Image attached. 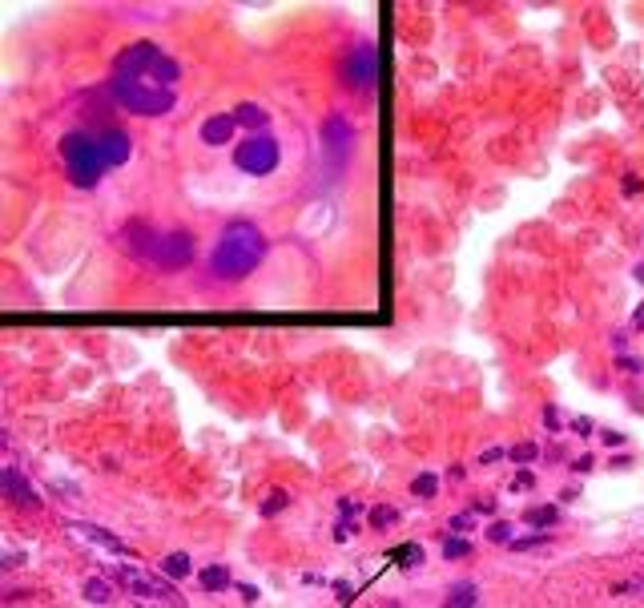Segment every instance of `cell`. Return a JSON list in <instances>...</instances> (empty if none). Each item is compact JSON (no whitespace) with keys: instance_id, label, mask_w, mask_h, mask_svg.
I'll list each match as a JSON object with an SVG mask.
<instances>
[{"instance_id":"6da1fadb","label":"cell","mask_w":644,"mask_h":608,"mask_svg":"<svg viewBox=\"0 0 644 608\" xmlns=\"http://www.w3.org/2000/svg\"><path fill=\"white\" fill-rule=\"evenodd\" d=\"M266 234L254 226V222H230L226 230H222V238H217L214 254H210V270H214V278H222V282H238V278H246V274L254 270L262 258H266Z\"/></svg>"},{"instance_id":"7a4b0ae2","label":"cell","mask_w":644,"mask_h":608,"mask_svg":"<svg viewBox=\"0 0 644 608\" xmlns=\"http://www.w3.org/2000/svg\"><path fill=\"white\" fill-rule=\"evenodd\" d=\"M121 242L129 254H137L141 262L161 266V270H185L193 262V254H198L193 234H185V230H157V226H145V222H133L121 234Z\"/></svg>"},{"instance_id":"3957f363","label":"cell","mask_w":644,"mask_h":608,"mask_svg":"<svg viewBox=\"0 0 644 608\" xmlns=\"http://www.w3.org/2000/svg\"><path fill=\"white\" fill-rule=\"evenodd\" d=\"M113 73L117 77H137V81H150L157 89H174L182 81V65L174 61L169 53H161V45L154 40H133L125 45L113 61Z\"/></svg>"},{"instance_id":"277c9868","label":"cell","mask_w":644,"mask_h":608,"mask_svg":"<svg viewBox=\"0 0 644 608\" xmlns=\"http://www.w3.org/2000/svg\"><path fill=\"white\" fill-rule=\"evenodd\" d=\"M61 157H64L69 185H77V189H93V185H101V178L109 174V161H105V153H101V137H97V133H85V129H69V133H64Z\"/></svg>"},{"instance_id":"5b68a950","label":"cell","mask_w":644,"mask_h":608,"mask_svg":"<svg viewBox=\"0 0 644 608\" xmlns=\"http://www.w3.org/2000/svg\"><path fill=\"white\" fill-rule=\"evenodd\" d=\"M109 97L129 109V113H137V117H165L174 105H178V93L174 89H157L150 81H137V77H109Z\"/></svg>"},{"instance_id":"8992f818","label":"cell","mask_w":644,"mask_h":608,"mask_svg":"<svg viewBox=\"0 0 644 608\" xmlns=\"http://www.w3.org/2000/svg\"><path fill=\"white\" fill-rule=\"evenodd\" d=\"M282 161V145L270 133H250L242 145H234V165L246 178H270Z\"/></svg>"},{"instance_id":"52a82bcc","label":"cell","mask_w":644,"mask_h":608,"mask_svg":"<svg viewBox=\"0 0 644 608\" xmlns=\"http://www.w3.org/2000/svg\"><path fill=\"white\" fill-rule=\"evenodd\" d=\"M338 73H342V85H346V89H359V93L374 89V77H379V57H374V45H367V40L350 45V49H346V57H342V65H338Z\"/></svg>"},{"instance_id":"ba28073f","label":"cell","mask_w":644,"mask_h":608,"mask_svg":"<svg viewBox=\"0 0 644 608\" xmlns=\"http://www.w3.org/2000/svg\"><path fill=\"white\" fill-rule=\"evenodd\" d=\"M113 572H117V576L129 584V592H133V596H141V600H157V605H182V592H178L174 584H165L161 576L150 580V576H141L137 568H129V564L113 568Z\"/></svg>"},{"instance_id":"9c48e42d","label":"cell","mask_w":644,"mask_h":608,"mask_svg":"<svg viewBox=\"0 0 644 608\" xmlns=\"http://www.w3.org/2000/svg\"><path fill=\"white\" fill-rule=\"evenodd\" d=\"M318 137H322V150L331 153L335 165L342 169L346 157H350V150H355V125L346 121L342 113H331V117L322 121V129H318Z\"/></svg>"},{"instance_id":"30bf717a","label":"cell","mask_w":644,"mask_h":608,"mask_svg":"<svg viewBox=\"0 0 644 608\" xmlns=\"http://www.w3.org/2000/svg\"><path fill=\"white\" fill-rule=\"evenodd\" d=\"M0 487H4V495H8L21 512H40V504H45V500H40V491L25 480V471H21V467H4V471H0Z\"/></svg>"},{"instance_id":"8fae6325","label":"cell","mask_w":644,"mask_h":608,"mask_svg":"<svg viewBox=\"0 0 644 608\" xmlns=\"http://www.w3.org/2000/svg\"><path fill=\"white\" fill-rule=\"evenodd\" d=\"M234 129H238V117L234 113H214V117H206L202 121V141L206 145H230V137H234Z\"/></svg>"},{"instance_id":"7c38bea8","label":"cell","mask_w":644,"mask_h":608,"mask_svg":"<svg viewBox=\"0 0 644 608\" xmlns=\"http://www.w3.org/2000/svg\"><path fill=\"white\" fill-rule=\"evenodd\" d=\"M73 532H81L85 540H93V544L109 548V552H117V556H133V548L125 544V540H117L113 532H105V528H97V524H69Z\"/></svg>"},{"instance_id":"4fadbf2b","label":"cell","mask_w":644,"mask_h":608,"mask_svg":"<svg viewBox=\"0 0 644 608\" xmlns=\"http://www.w3.org/2000/svg\"><path fill=\"white\" fill-rule=\"evenodd\" d=\"M234 117H238V125H246L250 133H266V125H270V113H266L258 101H242V105L234 109Z\"/></svg>"},{"instance_id":"5bb4252c","label":"cell","mask_w":644,"mask_h":608,"mask_svg":"<svg viewBox=\"0 0 644 608\" xmlns=\"http://www.w3.org/2000/svg\"><path fill=\"white\" fill-rule=\"evenodd\" d=\"M198 584L206 588V592H222V588H230L234 576H230V568L226 564H206L202 572H198Z\"/></svg>"},{"instance_id":"9a60e30c","label":"cell","mask_w":644,"mask_h":608,"mask_svg":"<svg viewBox=\"0 0 644 608\" xmlns=\"http://www.w3.org/2000/svg\"><path fill=\"white\" fill-rule=\"evenodd\" d=\"M471 605H479V588H475V580H460V584L447 588V608H471Z\"/></svg>"},{"instance_id":"2e32d148","label":"cell","mask_w":644,"mask_h":608,"mask_svg":"<svg viewBox=\"0 0 644 608\" xmlns=\"http://www.w3.org/2000/svg\"><path fill=\"white\" fill-rule=\"evenodd\" d=\"M157 572L169 576V580H182V576L193 572V560H189L185 552H169V556H161V568H157Z\"/></svg>"},{"instance_id":"e0dca14e","label":"cell","mask_w":644,"mask_h":608,"mask_svg":"<svg viewBox=\"0 0 644 608\" xmlns=\"http://www.w3.org/2000/svg\"><path fill=\"white\" fill-rule=\"evenodd\" d=\"M391 564H399L403 572L419 568V564H423V548H419V544H399V548H391Z\"/></svg>"},{"instance_id":"ac0fdd59","label":"cell","mask_w":644,"mask_h":608,"mask_svg":"<svg viewBox=\"0 0 644 608\" xmlns=\"http://www.w3.org/2000/svg\"><path fill=\"white\" fill-rule=\"evenodd\" d=\"M556 519H560V508H552V504H536V508L523 512V524H527V528H552Z\"/></svg>"},{"instance_id":"d6986e66","label":"cell","mask_w":644,"mask_h":608,"mask_svg":"<svg viewBox=\"0 0 644 608\" xmlns=\"http://www.w3.org/2000/svg\"><path fill=\"white\" fill-rule=\"evenodd\" d=\"M85 600H89V605H109V600H113L109 580H105V576H89V580H85Z\"/></svg>"},{"instance_id":"ffe728a7","label":"cell","mask_w":644,"mask_h":608,"mask_svg":"<svg viewBox=\"0 0 644 608\" xmlns=\"http://www.w3.org/2000/svg\"><path fill=\"white\" fill-rule=\"evenodd\" d=\"M282 508H290V491H282V487H274V491H270V495H266V504H262V508H258V512H262V516L270 519V516H278V512H282Z\"/></svg>"},{"instance_id":"44dd1931","label":"cell","mask_w":644,"mask_h":608,"mask_svg":"<svg viewBox=\"0 0 644 608\" xmlns=\"http://www.w3.org/2000/svg\"><path fill=\"white\" fill-rule=\"evenodd\" d=\"M548 540H552V532H548V528H536L532 536H520V540H512L508 548H516V552H527V548H544Z\"/></svg>"},{"instance_id":"7402d4cb","label":"cell","mask_w":644,"mask_h":608,"mask_svg":"<svg viewBox=\"0 0 644 608\" xmlns=\"http://www.w3.org/2000/svg\"><path fill=\"white\" fill-rule=\"evenodd\" d=\"M463 556H471V540L447 536V540H443V560H463Z\"/></svg>"},{"instance_id":"603a6c76","label":"cell","mask_w":644,"mask_h":608,"mask_svg":"<svg viewBox=\"0 0 644 608\" xmlns=\"http://www.w3.org/2000/svg\"><path fill=\"white\" fill-rule=\"evenodd\" d=\"M411 491H415L419 500H431V495L439 491V480H435L431 471H423V476H415V484H411Z\"/></svg>"},{"instance_id":"cb8c5ba5","label":"cell","mask_w":644,"mask_h":608,"mask_svg":"<svg viewBox=\"0 0 644 608\" xmlns=\"http://www.w3.org/2000/svg\"><path fill=\"white\" fill-rule=\"evenodd\" d=\"M488 540L491 544H512V540H516V536H512V524H508V519H495L488 528Z\"/></svg>"},{"instance_id":"d4e9b609","label":"cell","mask_w":644,"mask_h":608,"mask_svg":"<svg viewBox=\"0 0 644 608\" xmlns=\"http://www.w3.org/2000/svg\"><path fill=\"white\" fill-rule=\"evenodd\" d=\"M508 459H512V463H532V459H540V447H536V443H516V447L508 452Z\"/></svg>"},{"instance_id":"484cf974","label":"cell","mask_w":644,"mask_h":608,"mask_svg":"<svg viewBox=\"0 0 644 608\" xmlns=\"http://www.w3.org/2000/svg\"><path fill=\"white\" fill-rule=\"evenodd\" d=\"M395 519H399V512L387 508V504H383V508H370V528H387V524H395Z\"/></svg>"},{"instance_id":"4316f807","label":"cell","mask_w":644,"mask_h":608,"mask_svg":"<svg viewBox=\"0 0 644 608\" xmlns=\"http://www.w3.org/2000/svg\"><path fill=\"white\" fill-rule=\"evenodd\" d=\"M355 532H359V519L350 524V516H338V524H335V540H338V544H346Z\"/></svg>"},{"instance_id":"83f0119b","label":"cell","mask_w":644,"mask_h":608,"mask_svg":"<svg viewBox=\"0 0 644 608\" xmlns=\"http://www.w3.org/2000/svg\"><path fill=\"white\" fill-rule=\"evenodd\" d=\"M600 443L612 452V447H624V443H628V435H624V431H616V427H604V431H600Z\"/></svg>"},{"instance_id":"f1b7e54d","label":"cell","mask_w":644,"mask_h":608,"mask_svg":"<svg viewBox=\"0 0 644 608\" xmlns=\"http://www.w3.org/2000/svg\"><path fill=\"white\" fill-rule=\"evenodd\" d=\"M363 512H367V508H363V500H338V516H350V519H359V516H363Z\"/></svg>"},{"instance_id":"f546056e","label":"cell","mask_w":644,"mask_h":608,"mask_svg":"<svg viewBox=\"0 0 644 608\" xmlns=\"http://www.w3.org/2000/svg\"><path fill=\"white\" fill-rule=\"evenodd\" d=\"M616 366H620V371H628V375H641V371H644V363L636 359V355H628V351H624V355H616Z\"/></svg>"},{"instance_id":"4dcf8cb0","label":"cell","mask_w":644,"mask_h":608,"mask_svg":"<svg viewBox=\"0 0 644 608\" xmlns=\"http://www.w3.org/2000/svg\"><path fill=\"white\" fill-rule=\"evenodd\" d=\"M620 189H624V198H636L644 189V182L636 178V174H624V182H620Z\"/></svg>"},{"instance_id":"1f68e13d","label":"cell","mask_w":644,"mask_h":608,"mask_svg":"<svg viewBox=\"0 0 644 608\" xmlns=\"http://www.w3.org/2000/svg\"><path fill=\"white\" fill-rule=\"evenodd\" d=\"M544 427H548V431H564V423H560V411H556L552 403L544 407Z\"/></svg>"},{"instance_id":"d6a6232c","label":"cell","mask_w":644,"mask_h":608,"mask_svg":"<svg viewBox=\"0 0 644 608\" xmlns=\"http://www.w3.org/2000/svg\"><path fill=\"white\" fill-rule=\"evenodd\" d=\"M568 427H572V431H576L580 439H584V435H592V431H596V423H592L588 415H580V419H572V423H568Z\"/></svg>"},{"instance_id":"836d02e7","label":"cell","mask_w":644,"mask_h":608,"mask_svg":"<svg viewBox=\"0 0 644 608\" xmlns=\"http://www.w3.org/2000/svg\"><path fill=\"white\" fill-rule=\"evenodd\" d=\"M335 592H338V605H350V600H355V588H350L346 580H335Z\"/></svg>"},{"instance_id":"e575fe53","label":"cell","mask_w":644,"mask_h":608,"mask_svg":"<svg viewBox=\"0 0 644 608\" xmlns=\"http://www.w3.org/2000/svg\"><path fill=\"white\" fill-rule=\"evenodd\" d=\"M471 516H475V512H460V516H451L447 528H451V532H467V528H471Z\"/></svg>"},{"instance_id":"d590c367","label":"cell","mask_w":644,"mask_h":608,"mask_svg":"<svg viewBox=\"0 0 644 608\" xmlns=\"http://www.w3.org/2000/svg\"><path fill=\"white\" fill-rule=\"evenodd\" d=\"M471 512L475 516H495V500H471Z\"/></svg>"},{"instance_id":"8d00e7d4","label":"cell","mask_w":644,"mask_h":608,"mask_svg":"<svg viewBox=\"0 0 644 608\" xmlns=\"http://www.w3.org/2000/svg\"><path fill=\"white\" fill-rule=\"evenodd\" d=\"M592 467H596V459L588 456V452H584L580 459H572V471H580V476H584V471H592Z\"/></svg>"},{"instance_id":"74e56055","label":"cell","mask_w":644,"mask_h":608,"mask_svg":"<svg viewBox=\"0 0 644 608\" xmlns=\"http://www.w3.org/2000/svg\"><path fill=\"white\" fill-rule=\"evenodd\" d=\"M532 484H536V476H532V471H516V480H512V487H520V491H527Z\"/></svg>"},{"instance_id":"f35d334b","label":"cell","mask_w":644,"mask_h":608,"mask_svg":"<svg viewBox=\"0 0 644 608\" xmlns=\"http://www.w3.org/2000/svg\"><path fill=\"white\" fill-rule=\"evenodd\" d=\"M238 592H242V600H246V605H254V600H258V596H262V592H258V588H254V584H238Z\"/></svg>"},{"instance_id":"ab89813d","label":"cell","mask_w":644,"mask_h":608,"mask_svg":"<svg viewBox=\"0 0 644 608\" xmlns=\"http://www.w3.org/2000/svg\"><path fill=\"white\" fill-rule=\"evenodd\" d=\"M508 456V452H503V447H488V452H484V456H479V463H495V459H503Z\"/></svg>"},{"instance_id":"60d3db41","label":"cell","mask_w":644,"mask_h":608,"mask_svg":"<svg viewBox=\"0 0 644 608\" xmlns=\"http://www.w3.org/2000/svg\"><path fill=\"white\" fill-rule=\"evenodd\" d=\"M612 347H616V355H624V347H628V338H624V331H616V335H612Z\"/></svg>"},{"instance_id":"b9f144b4","label":"cell","mask_w":644,"mask_h":608,"mask_svg":"<svg viewBox=\"0 0 644 608\" xmlns=\"http://www.w3.org/2000/svg\"><path fill=\"white\" fill-rule=\"evenodd\" d=\"M612 467H616V471H624V467H632V456H612Z\"/></svg>"},{"instance_id":"7bdbcfd3","label":"cell","mask_w":644,"mask_h":608,"mask_svg":"<svg viewBox=\"0 0 644 608\" xmlns=\"http://www.w3.org/2000/svg\"><path fill=\"white\" fill-rule=\"evenodd\" d=\"M632 327H644V306L636 310V314H632Z\"/></svg>"},{"instance_id":"ee69618b","label":"cell","mask_w":644,"mask_h":608,"mask_svg":"<svg viewBox=\"0 0 644 608\" xmlns=\"http://www.w3.org/2000/svg\"><path fill=\"white\" fill-rule=\"evenodd\" d=\"M632 278H636V282H644V262L636 266V270H632Z\"/></svg>"}]
</instances>
